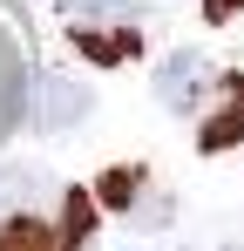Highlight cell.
<instances>
[{"mask_svg": "<svg viewBox=\"0 0 244 251\" xmlns=\"http://www.w3.org/2000/svg\"><path fill=\"white\" fill-rule=\"evenodd\" d=\"M210 75H217V68L203 61L197 48H183V54H170L156 68V102L176 109V116H197L203 102H210Z\"/></svg>", "mask_w": 244, "mask_h": 251, "instance_id": "cell-1", "label": "cell"}, {"mask_svg": "<svg viewBox=\"0 0 244 251\" xmlns=\"http://www.w3.org/2000/svg\"><path fill=\"white\" fill-rule=\"evenodd\" d=\"M81 116H95V95H88L75 75H48V82H41V116L34 123L48 129V136H68V129H81Z\"/></svg>", "mask_w": 244, "mask_h": 251, "instance_id": "cell-2", "label": "cell"}, {"mask_svg": "<svg viewBox=\"0 0 244 251\" xmlns=\"http://www.w3.org/2000/svg\"><path fill=\"white\" fill-rule=\"evenodd\" d=\"M27 116V48L21 34L0 21V143H7V129Z\"/></svg>", "mask_w": 244, "mask_h": 251, "instance_id": "cell-3", "label": "cell"}, {"mask_svg": "<svg viewBox=\"0 0 244 251\" xmlns=\"http://www.w3.org/2000/svg\"><path fill=\"white\" fill-rule=\"evenodd\" d=\"M238 143H244V102H238V82H231V88H224V102L197 123V150H203V156H217V150H238Z\"/></svg>", "mask_w": 244, "mask_h": 251, "instance_id": "cell-4", "label": "cell"}, {"mask_svg": "<svg viewBox=\"0 0 244 251\" xmlns=\"http://www.w3.org/2000/svg\"><path fill=\"white\" fill-rule=\"evenodd\" d=\"M68 34H75L81 54H95V61H109V68L143 48V27H88V21H68Z\"/></svg>", "mask_w": 244, "mask_h": 251, "instance_id": "cell-5", "label": "cell"}, {"mask_svg": "<svg viewBox=\"0 0 244 251\" xmlns=\"http://www.w3.org/2000/svg\"><path fill=\"white\" fill-rule=\"evenodd\" d=\"M143 190H149V170H143V163H122V170H109V176L95 183V197H102L109 210H122V217L143 204Z\"/></svg>", "mask_w": 244, "mask_h": 251, "instance_id": "cell-6", "label": "cell"}, {"mask_svg": "<svg viewBox=\"0 0 244 251\" xmlns=\"http://www.w3.org/2000/svg\"><path fill=\"white\" fill-rule=\"evenodd\" d=\"M0 251H68V245H61V231H54V224H41V217L21 210V217H7V224H0Z\"/></svg>", "mask_w": 244, "mask_h": 251, "instance_id": "cell-7", "label": "cell"}, {"mask_svg": "<svg viewBox=\"0 0 244 251\" xmlns=\"http://www.w3.org/2000/svg\"><path fill=\"white\" fill-rule=\"evenodd\" d=\"M68 21H88V27H143V7L136 0H75Z\"/></svg>", "mask_w": 244, "mask_h": 251, "instance_id": "cell-8", "label": "cell"}, {"mask_svg": "<svg viewBox=\"0 0 244 251\" xmlns=\"http://www.w3.org/2000/svg\"><path fill=\"white\" fill-rule=\"evenodd\" d=\"M27 197H41L34 163H7V170H0V210H7V217H21L14 204H27Z\"/></svg>", "mask_w": 244, "mask_h": 251, "instance_id": "cell-9", "label": "cell"}, {"mask_svg": "<svg viewBox=\"0 0 244 251\" xmlns=\"http://www.w3.org/2000/svg\"><path fill=\"white\" fill-rule=\"evenodd\" d=\"M203 14L210 21H231V14H244V0H203Z\"/></svg>", "mask_w": 244, "mask_h": 251, "instance_id": "cell-10", "label": "cell"}, {"mask_svg": "<svg viewBox=\"0 0 244 251\" xmlns=\"http://www.w3.org/2000/svg\"><path fill=\"white\" fill-rule=\"evenodd\" d=\"M231 251H244V245H231Z\"/></svg>", "mask_w": 244, "mask_h": 251, "instance_id": "cell-11", "label": "cell"}, {"mask_svg": "<svg viewBox=\"0 0 244 251\" xmlns=\"http://www.w3.org/2000/svg\"><path fill=\"white\" fill-rule=\"evenodd\" d=\"M7 7H14V0H7Z\"/></svg>", "mask_w": 244, "mask_h": 251, "instance_id": "cell-12", "label": "cell"}]
</instances>
